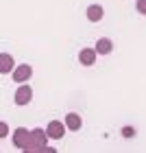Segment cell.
Wrapping results in <instances>:
<instances>
[{"instance_id": "obj_3", "label": "cell", "mask_w": 146, "mask_h": 153, "mask_svg": "<svg viewBox=\"0 0 146 153\" xmlns=\"http://www.w3.org/2000/svg\"><path fill=\"white\" fill-rule=\"evenodd\" d=\"M46 134H48V138H52V140H61L63 134H66V123L50 120V123H48V127H46Z\"/></svg>"}, {"instance_id": "obj_13", "label": "cell", "mask_w": 146, "mask_h": 153, "mask_svg": "<svg viewBox=\"0 0 146 153\" xmlns=\"http://www.w3.org/2000/svg\"><path fill=\"white\" fill-rule=\"evenodd\" d=\"M7 136H9V125L0 123V138H7Z\"/></svg>"}, {"instance_id": "obj_10", "label": "cell", "mask_w": 146, "mask_h": 153, "mask_svg": "<svg viewBox=\"0 0 146 153\" xmlns=\"http://www.w3.org/2000/svg\"><path fill=\"white\" fill-rule=\"evenodd\" d=\"M111 51H114V42H111L109 37H100L98 42H96V53L98 55H109Z\"/></svg>"}, {"instance_id": "obj_2", "label": "cell", "mask_w": 146, "mask_h": 153, "mask_svg": "<svg viewBox=\"0 0 146 153\" xmlns=\"http://www.w3.org/2000/svg\"><path fill=\"white\" fill-rule=\"evenodd\" d=\"M33 99V90L29 83H20V88L15 90V96H13V101H15V105L20 107H24V105H29Z\"/></svg>"}, {"instance_id": "obj_9", "label": "cell", "mask_w": 146, "mask_h": 153, "mask_svg": "<svg viewBox=\"0 0 146 153\" xmlns=\"http://www.w3.org/2000/svg\"><path fill=\"white\" fill-rule=\"evenodd\" d=\"M81 125H83V120H81V116H79V114H74V112L66 114V127L70 129V131H79V129H81Z\"/></svg>"}, {"instance_id": "obj_7", "label": "cell", "mask_w": 146, "mask_h": 153, "mask_svg": "<svg viewBox=\"0 0 146 153\" xmlns=\"http://www.w3.org/2000/svg\"><path fill=\"white\" fill-rule=\"evenodd\" d=\"M96 48H83V51L79 53V61L83 66H92V64H96Z\"/></svg>"}, {"instance_id": "obj_8", "label": "cell", "mask_w": 146, "mask_h": 153, "mask_svg": "<svg viewBox=\"0 0 146 153\" xmlns=\"http://www.w3.org/2000/svg\"><path fill=\"white\" fill-rule=\"evenodd\" d=\"M102 16H105V11H102L100 4H89L87 7V20L89 22H100Z\"/></svg>"}, {"instance_id": "obj_4", "label": "cell", "mask_w": 146, "mask_h": 153, "mask_svg": "<svg viewBox=\"0 0 146 153\" xmlns=\"http://www.w3.org/2000/svg\"><path fill=\"white\" fill-rule=\"evenodd\" d=\"M31 74H33V68L29 64H20L13 68V81L15 83H26L31 79Z\"/></svg>"}, {"instance_id": "obj_6", "label": "cell", "mask_w": 146, "mask_h": 153, "mask_svg": "<svg viewBox=\"0 0 146 153\" xmlns=\"http://www.w3.org/2000/svg\"><path fill=\"white\" fill-rule=\"evenodd\" d=\"M15 68V61L9 53H0V74H9Z\"/></svg>"}, {"instance_id": "obj_5", "label": "cell", "mask_w": 146, "mask_h": 153, "mask_svg": "<svg viewBox=\"0 0 146 153\" xmlns=\"http://www.w3.org/2000/svg\"><path fill=\"white\" fill-rule=\"evenodd\" d=\"M29 136H31V131H26L24 127H18L13 131V144H15L18 149H24L26 142H29Z\"/></svg>"}, {"instance_id": "obj_12", "label": "cell", "mask_w": 146, "mask_h": 153, "mask_svg": "<svg viewBox=\"0 0 146 153\" xmlns=\"http://www.w3.org/2000/svg\"><path fill=\"white\" fill-rule=\"evenodd\" d=\"M135 9L142 13V16H146V0H137L135 2Z\"/></svg>"}, {"instance_id": "obj_11", "label": "cell", "mask_w": 146, "mask_h": 153, "mask_svg": "<svg viewBox=\"0 0 146 153\" xmlns=\"http://www.w3.org/2000/svg\"><path fill=\"white\" fill-rule=\"evenodd\" d=\"M122 136H124V138H133V136H135V129L127 125V127H122Z\"/></svg>"}, {"instance_id": "obj_1", "label": "cell", "mask_w": 146, "mask_h": 153, "mask_svg": "<svg viewBox=\"0 0 146 153\" xmlns=\"http://www.w3.org/2000/svg\"><path fill=\"white\" fill-rule=\"evenodd\" d=\"M46 142H48V134H46V129H31V136H29V142H26V147L22 149L24 153H55V149L50 147H46Z\"/></svg>"}]
</instances>
